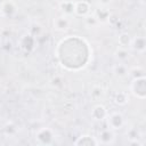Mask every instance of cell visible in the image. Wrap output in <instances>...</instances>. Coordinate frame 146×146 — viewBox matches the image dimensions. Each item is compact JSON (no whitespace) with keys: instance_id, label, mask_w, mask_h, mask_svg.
<instances>
[{"instance_id":"7a4b0ae2","label":"cell","mask_w":146,"mask_h":146,"mask_svg":"<svg viewBox=\"0 0 146 146\" xmlns=\"http://www.w3.org/2000/svg\"><path fill=\"white\" fill-rule=\"evenodd\" d=\"M105 120H106L107 128H110V129L113 130V131H116V130L122 129V128L124 127V124H125L124 116H123L120 112H112V113H108Z\"/></svg>"},{"instance_id":"2e32d148","label":"cell","mask_w":146,"mask_h":146,"mask_svg":"<svg viewBox=\"0 0 146 146\" xmlns=\"http://www.w3.org/2000/svg\"><path fill=\"white\" fill-rule=\"evenodd\" d=\"M131 36L129 33L127 32H122L119 38H117V42H119V46L122 47V48H129L130 44H131Z\"/></svg>"},{"instance_id":"8992f818","label":"cell","mask_w":146,"mask_h":146,"mask_svg":"<svg viewBox=\"0 0 146 146\" xmlns=\"http://www.w3.org/2000/svg\"><path fill=\"white\" fill-rule=\"evenodd\" d=\"M90 13V2L84 0L75 1L74 3V15L80 17H86Z\"/></svg>"},{"instance_id":"ffe728a7","label":"cell","mask_w":146,"mask_h":146,"mask_svg":"<svg viewBox=\"0 0 146 146\" xmlns=\"http://www.w3.org/2000/svg\"><path fill=\"white\" fill-rule=\"evenodd\" d=\"M102 96H103V89L100 87H98V86L94 87L92 90H91V97L94 99H99Z\"/></svg>"},{"instance_id":"30bf717a","label":"cell","mask_w":146,"mask_h":146,"mask_svg":"<svg viewBox=\"0 0 146 146\" xmlns=\"http://www.w3.org/2000/svg\"><path fill=\"white\" fill-rule=\"evenodd\" d=\"M130 47L132 48V50L139 52V54H144L145 50H146V40H145V36L143 35H139V36H136L131 40V44Z\"/></svg>"},{"instance_id":"44dd1931","label":"cell","mask_w":146,"mask_h":146,"mask_svg":"<svg viewBox=\"0 0 146 146\" xmlns=\"http://www.w3.org/2000/svg\"><path fill=\"white\" fill-rule=\"evenodd\" d=\"M127 136L129 137V141H131V140H137L139 137V135H138V131L136 130V129H130L129 131H128V133H127Z\"/></svg>"},{"instance_id":"8fae6325","label":"cell","mask_w":146,"mask_h":146,"mask_svg":"<svg viewBox=\"0 0 146 146\" xmlns=\"http://www.w3.org/2000/svg\"><path fill=\"white\" fill-rule=\"evenodd\" d=\"M70 19L67 16H60L54 19V27L57 31H66L70 27Z\"/></svg>"},{"instance_id":"7c38bea8","label":"cell","mask_w":146,"mask_h":146,"mask_svg":"<svg viewBox=\"0 0 146 146\" xmlns=\"http://www.w3.org/2000/svg\"><path fill=\"white\" fill-rule=\"evenodd\" d=\"M74 3L75 1H60L59 8L64 16H70L74 14Z\"/></svg>"},{"instance_id":"d4e9b609","label":"cell","mask_w":146,"mask_h":146,"mask_svg":"<svg viewBox=\"0 0 146 146\" xmlns=\"http://www.w3.org/2000/svg\"><path fill=\"white\" fill-rule=\"evenodd\" d=\"M60 1H75V0H60Z\"/></svg>"},{"instance_id":"484cf974","label":"cell","mask_w":146,"mask_h":146,"mask_svg":"<svg viewBox=\"0 0 146 146\" xmlns=\"http://www.w3.org/2000/svg\"><path fill=\"white\" fill-rule=\"evenodd\" d=\"M84 1H89V0H84Z\"/></svg>"},{"instance_id":"5bb4252c","label":"cell","mask_w":146,"mask_h":146,"mask_svg":"<svg viewBox=\"0 0 146 146\" xmlns=\"http://www.w3.org/2000/svg\"><path fill=\"white\" fill-rule=\"evenodd\" d=\"M110 11H108V9H106V8H98V9H96L95 10V17H96V19L98 21V23L100 22V23H104V22H107L108 21V17H110Z\"/></svg>"},{"instance_id":"6da1fadb","label":"cell","mask_w":146,"mask_h":146,"mask_svg":"<svg viewBox=\"0 0 146 146\" xmlns=\"http://www.w3.org/2000/svg\"><path fill=\"white\" fill-rule=\"evenodd\" d=\"M130 91L131 94L138 98V99H145L146 98V79L145 76L132 79L130 83Z\"/></svg>"},{"instance_id":"3957f363","label":"cell","mask_w":146,"mask_h":146,"mask_svg":"<svg viewBox=\"0 0 146 146\" xmlns=\"http://www.w3.org/2000/svg\"><path fill=\"white\" fill-rule=\"evenodd\" d=\"M55 133L50 128H40L35 132V140L41 145H51L54 143Z\"/></svg>"},{"instance_id":"277c9868","label":"cell","mask_w":146,"mask_h":146,"mask_svg":"<svg viewBox=\"0 0 146 146\" xmlns=\"http://www.w3.org/2000/svg\"><path fill=\"white\" fill-rule=\"evenodd\" d=\"M19 47L23 51H25L27 54L33 51V49L35 47V36H33L31 33H26V34L22 35V38L19 40Z\"/></svg>"},{"instance_id":"5b68a950","label":"cell","mask_w":146,"mask_h":146,"mask_svg":"<svg viewBox=\"0 0 146 146\" xmlns=\"http://www.w3.org/2000/svg\"><path fill=\"white\" fill-rule=\"evenodd\" d=\"M97 140H98V144H102V145H112L115 141V133L110 128H105L99 132Z\"/></svg>"},{"instance_id":"ac0fdd59","label":"cell","mask_w":146,"mask_h":146,"mask_svg":"<svg viewBox=\"0 0 146 146\" xmlns=\"http://www.w3.org/2000/svg\"><path fill=\"white\" fill-rule=\"evenodd\" d=\"M115 57H116V59L119 62H125L129 58V51L127 50V48L119 47L115 50Z\"/></svg>"},{"instance_id":"e0dca14e","label":"cell","mask_w":146,"mask_h":146,"mask_svg":"<svg viewBox=\"0 0 146 146\" xmlns=\"http://www.w3.org/2000/svg\"><path fill=\"white\" fill-rule=\"evenodd\" d=\"M18 129H17V125L14 123V122H8L5 127H3V132L6 136L8 137H14L16 133H17Z\"/></svg>"},{"instance_id":"cb8c5ba5","label":"cell","mask_w":146,"mask_h":146,"mask_svg":"<svg viewBox=\"0 0 146 146\" xmlns=\"http://www.w3.org/2000/svg\"><path fill=\"white\" fill-rule=\"evenodd\" d=\"M111 1H112V0H99V2H100L103 6H107V5H110Z\"/></svg>"},{"instance_id":"4fadbf2b","label":"cell","mask_w":146,"mask_h":146,"mask_svg":"<svg viewBox=\"0 0 146 146\" xmlns=\"http://www.w3.org/2000/svg\"><path fill=\"white\" fill-rule=\"evenodd\" d=\"M113 102H114V104H116L119 106L125 105L129 102V95H128V92H125V91H117L114 95V97H113Z\"/></svg>"},{"instance_id":"9c48e42d","label":"cell","mask_w":146,"mask_h":146,"mask_svg":"<svg viewBox=\"0 0 146 146\" xmlns=\"http://www.w3.org/2000/svg\"><path fill=\"white\" fill-rule=\"evenodd\" d=\"M74 145L75 146H96L99 144L96 137H92L90 135H81L74 141Z\"/></svg>"},{"instance_id":"ba28073f","label":"cell","mask_w":146,"mask_h":146,"mask_svg":"<svg viewBox=\"0 0 146 146\" xmlns=\"http://www.w3.org/2000/svg\"><path fill=\"white\" fill-rule=\"evenodd\" d=\"M90 114H91L92 120H95V121H103V120L106 119L108 112H107V110H106V107L104 105L98 104V105L94 106V108L91 110Z\"/></svg>"},{"instance_id":"7402d4cb","label":"cell","mask_w":146,"mask_h":146,"mask_svg":"<svg viewBox=\"0 0 146 146\" xmlns=\"http://www.w3.org/2000/svg\"><path fill=\"white\" fill-rule=\"evenodd\" d=\"M86 24L88 26H95L98 24V21L96 19L95 16H86Z\"/></svg>"},{"instance_id":"52a82bcc","label":"cell","mask_w":146,"mask_h":146,"mask_svg":"<svg viewBox=\"0 0 146 146\" xmlns=\"http://www.w3.org/2000/svg\"><path fill=\"white\" fill-rule=\"evenodd\" d=\"M0 11H1V15L2 16L10 18V17H13L17 13V7H16V5L11 0H6V1H3L1 3Z\"/></svg>"},{"instance_id":"603a6c76","label":"cell","mask_w":146,"mask_h":146,"mask_svg":"<svg viewBox=\"0 0 146 146\" xmlns=\"http://www.w3.org/2000/svg\"><path fill=\"white\" fill-rule=\"evenodd\" d=\"M62 78L60 76H55V78H52V80H51V84L54 86V87H59V86H62Z\"/></svg>"},{"instance_id":"9a60e30c","label":"cell","mask_w":146,"mask_h":146,"mask_svg":"<svg viewBox=\"0 0 146 146\" xmlns=\"http://www.w3.org/2000/svg\"><path fill=\"white\" fill-rule=\"evenodd\" d=\"M113 71H114V73H115V75H117L119 78H123V76H127V75H128L129 68H128V66H127L123 62H119L117 64L114 65Z\"/></svg>"},{"instance_id":"d6986e66","label":"cell","mask_w":146,"mask_h":146,"mask_svg":"<svg viewBox=\"0 0 146 146\" xmlns=\"http://www.w3.org/2000/svg\"><path fill=\"white\" fill-rule=\"evenodd\" d=\"M128 75H130L132 79H138V78H143L145 76V70L140 66H137V67H133L131 70L128 71Z\"/></svg>"}]
</instances>
